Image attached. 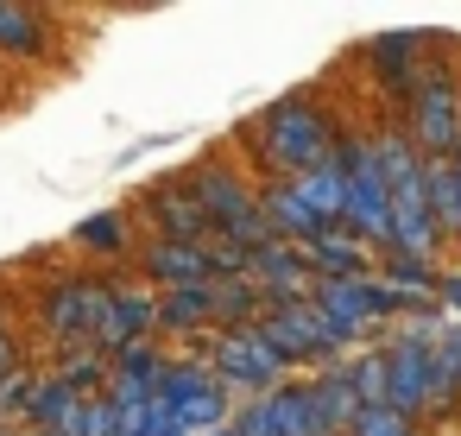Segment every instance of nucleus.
Wrapping results in <instances>:
<instances>
[{
	"mask_svg": "<svg viewBox=\"0 0 461 436\" xmlns=\"http://www.w3.org/2000/svg\"><path fill=\"white\" fill-rule=\"evenodd\" d=\"M26 398H32V379H26V373H7V379H0V417H7V411H26Z\"/></svg>",
	"mask_w": 461,
	"mask_h": 436,
	"instance_id": "aec40b11",
	"label": "nucleus"
},
{
	"mask_svg": "<svg viewBox=\"0 0 461 436\" xmlns=\"http://www.w3.org/2000/svg\"><path fill=\"white\" fill-rule=\"evenodd\" d=\"M247 266L266 278L259 291H278V304H303V291H310V266H303V253H297V247L272 241V247L247 253Z\"/></svg>",
	"mask_w": 461,
	"mask_h": 436,
	"instance_id": "9d476101",
	"label": "nucleus"
},
{
	"mask_svg": "<svg viewBox=\"0 0 461 436\" xmlns=\"http://www.w3.org/2000/svg\"><path fill=\"white\" fill-rule=\"evenodd\" d=\"M102 304H108V285L102 278H58L51 297H45V329L58 341H95Z\"/></svg>",
	"mask_w": 461,
	"mask_h": 436,
	"instance_id": "39448f33",
	"label": "nucleus"
},
{
	"mask_svg": "<svg viewBox=\"0 0 461 436\" xmlns=\"http://www.w3.org/2000/svg\"><path fill=\"white\" fill-rule=\"evenodd\" d=\"M203 316H215V291H209V285H184V291H171V297L158 304V322H171V329H190V322H203Z\"/></svg>",
	"mask_w": 461,
	"mask_h": 436,
	"instance_id": "2eb2a0df",
	"label": "nucleus"
},
{
	"mask_svg": "<svg viewBox=\"0 0 461 436\" xmlns=\"http://www.w3.org/2000/svg\"><path fill=\"white\" fill-rule=\"evenodd\" d=\"M0 51H26V58H39V51H45L39 14H26V7H0Z\"/></svg>",
	"mask_w": 461,
	"mask_h": 436,
	"instance_id": "dca6fc26",
	"label": "nucleus"
},
{
	"mask_svg": "<svg viewBox=\"0 0 461 436\" xmlns=\"http://www.w3.org/2000/svg\"><path fill=\"white\" fill-rule=\"evenodd\" d=\"M348 430L354 436H411V417H398L392 404H366V411H354Z\"/></svg>",
	"mask_w": 461,
	"mask_h": 436,
	"instance_id": "a211bd4d",
	"label": "nucleus"
},
{
	"mask_svg": "<svg viewBox=\"0 0 461 436\" xmlns=\"http://www.w3.org/2000/svg\"><path fill=\"white\" fill-rule=\"evenodd\" d=\"M146 272H152L158 285L184 291V285H203V278H209V253H203V247H177V241H158V247L146 253Z\"/></svg>",
	"mask_w": 461,
	"mask_h": 436,
	"instance_id": "9b49d317",
	"label": "nucleus"
},
{
	"mask_svg": "<svg viewBox=\"0 0 461 436\" xmlns=\"http://www.w3.org/2000/svg\"><path fill=\"white\" fill-rule=\"evenodd\" d=\"M448 392L442 367H436V335H411L392 360H385V404L398 417H411L417 404H436Z\"/></svg>",
	"mask_w": 461,
	"mask_h": 436,
	"instance_id": "20e7f679",
	"label": "nucleus"
},
{
	"mask_svg": "<svg viewBox=\"0 0 461 436\" xmlns=\"http://www.w3.org/2000/svg\"><path fill=\"white\" fill-rule=\"evenodd\" d=\"M291 196L316 215V228H322V222H335V215H341V171H335V159H322L316 171H303V177L291 184Z\"/></svg>",
	"mask_w": 461,
	"mask_h": 436,
	"instance_id": "f8f14e48",
	"label": "nucleus"
},
{
	"mask_svg": "<svg viewBox=\"0 0 461 436\" xmlns=\"http://www.w3.org/2000/svg\"><path fill=\"white\" fill-rule=\"evenodd\" d=\"M417 133H423L429 152H461V102L442 77H429L423 95H417Z\"/></svg>",
	"mask_w": 461,
	"mask_h": 436,
	"instance_id": "1a4fd4ad",
	"label": "nucleus"
},
{
	"mask_svg": "<svg viewBox=\"0 0 461 436\" xmlns=\"http://www.w3.org/2000/svg\"><path fill=\"white\" fill-rule=\"evenodd\" d=\"M158 322V304L146 297V291H108V304H102V322H95V341L102 348H140V335Z\"/></svg>",
	"mask_w": 461,
	"mask_h": 436,
	"instance_id": "6e6552de",
	"label": "nucleus"
},
{
	"mask_svg": "<svg viewBox=\"0 0 461 436\" xmlns=\"http://www.w3.org/2000/svg\"><path fill=\"white\" fill-rule=\"evenodd\" d=\"M259 152L285 171H316L329 159V121L303 102H278L266 121H259Z\"/></svg>",
	"mask_w": 461,
	"mask_h": 436,
	"instance_id": "f03ea898",
	"label": "nucleus"
},
{
	"mask_svg": "<svg viewBox=\"0 0 461 436\" xmlns=\"http://www.w3.org/2000/svg\"><path fill=\"white\" fill-rule=\"evenodd\" d=\"M392 278H404V285H411V278H429V259H423V253H398V259H392ZM404 285H398V291H404Z\"/></svg>",
	"mask_w": 461,
	"mask_h": 436,
	"instance_id": "412c9836",
	"label": "nucleus"
},
{
	"mask_svg": "<svg viewBox=\"0 0 461 436\" xmlns=\"http://www.w3.org/2000/svg\"><path fill=\"white\" fill-rule=\"evenodd\" d=\"M77 241H83V247H95V253H114V247L127 241V222H121L114 209H108V215H89V222L77 228Z\"/></svg>",
	"mask_w": 461,
	"mask_h": 436,
	"instance_id": "6ab92c4d",
	"label": "nucleus"
},
{
	"mask_svg": "<svg viewBox=\"0 0 461 436\" xmlns=\"http://www.w3.org/2000/svg\"><path fill=\"white\" fill-rule=\"evenodd\" d=\"M259 335L272 341L278 360H303V354H329V348H341V335L329 329V316H322L310 297H303V304H278L272 322H266Z\"/></svg>",
	"mask_w": 461,
	"mask_h": 436,
	"instance_id": "423d86ee",
	"label": "nucleus"
},
{
	"mask_svg": "<svg viewBox=\"0 0 461 436\" xmlns=\"http://www.w3.org/2000/svg\"><path fill=\"white\" fill-rule=\"evenodd\" d=\"M329 159H335V171H341V222L360 228V234H385V177H379V165H373V146L348 140V146H335Z\"/></svg>",
	"mask_w": 461,
	"mask_h": 436,
	"instance_id": "7ed1b4c3",
	"label": "nucleus"
},
{
	"mask_svg": "<svg viewBox=\"0 0 461 436\" xmlns=\"http://www.w3.org/2000/svg\"><path fill=\"white\" fill-rule=\"evenodd\" d=\"M442 285H448V304L461 310V278H442Z\"/></svg>",
	"mask_w": 461,
	"mask_h": 436,
	"instance_id": "4be33fe9",
	"label": "nucleus"
},
{
	"mask_svg": "<svg viewBox=\"0 0 461 436\" xmlns=\"http://www.w3.org/2000/svg\"><path fill=\"white\" fill-rule=\"evenodd\" d=\"M209 291H215V316H228V322H240V316H247V310H253V304L266 297V291H259L253 278H234V285H209Z\"/></svg>",
	"mask_w": 461,
	"mask_h": 436,
	"instance_id": "f3484780",
	"label": "nucleus"
},
{
	"mask_svg": "<svg viewBox=\"0 0 461 436\" xmlns=\"http://www.w3.org/2000/svg\"><path fill=\"white\" fill-rule=\"evenodd\" d=\"M152 215L171 228V241H177V247L209 241V222H203V209L190 203V190H152Z\"/></svg>",
	"mask_w": 461,
	"mask_h": 436,
	"instance_id": "ddd939ff",
	"label": "nucleus"
},
{
	"mask_svg": "<svg viewBox=\"0 0 461 436\" xmlns=\"http://www.w3.org/2000/svg\"><path fill=\"white\" fill-rule=\"evenodd\" d=\"M278 367H285V360L272 354V341H266L259 329H234V335H221V348H215V373H221L228 386H272Z\"/></svg>",
	"mask_w": 461,
	"mask_h": 436,
	"instance_id": "0eeeda50",
	"label": "nucleus"
},
{
	"mask_svg": "<svg viewBox=\"0 0 461 436\" xmlns=\"http://www.w3.org/2000/svg\"><path fill=\"white\" fill-rule=\"evenodd\" d=\"M190 203L203 209L209 234H215V228L228 234V247H234V253H259V247H272V241H278V234H272V222H266V209H259V196H247V190H240V177H228V171H196Z\"/></svg>",
	"mask_w": 461,
	"mask_h": 436,
	"instance_id": "f257e3e1",
	"label": "nucleus"
},
{
	"mask_svg": "<svg viewBox=\"0 0 461 436\" xmlns=\"http://www.w3.org/2000/svg\"><path fill=\"white\" fill-rule=\"evenodd\" d=\"M297 253H303V266H322L335 278H360L366 272V253L354 241H335V234H310V241H297Z\"/></svg>",
	"mask_w": 461,
	"mask_h": 436,
	"instance_id": "4468645a",
	"label": "nucleus"
}]
</instances>
